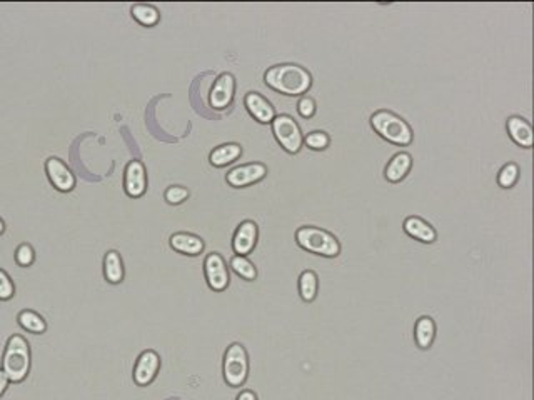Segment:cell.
<instances>
[{
	"mask_svg": "<svg viewBox=\"0 0 534 400\" xmlns=\"http://www.w3.org/2000/svg\"><path fill=\"white\" fill-rule=\"evenodd\" d=\"M15 261L20 263V265H30L34 262V250L30 245L24 244L17 249L15 252Z\"/></svg>",
	"mask_w": 534,
	"mask_h": 400,
	"instance_id": "31",
	"label": "cell"
},
{
	"mask_svg": "<svg viewBox=\"0 0 534 400\" xmlns=\"http://www.w3.org/2000/svg\"><path fill=\"white\" fill-rule=\"evenodd\" d=\"M234 90H236L234 76H231V74H222V76L215 81L213 90H211V107L218 109V111H222V109L229 107L234 99Z\"/></svg>",
	"mask_w": 534,
	"mask_h": 400,
	"instance_id": "11",
	"label": "cell"
},
{
	"mask_svg": "<svg viewBox=\"0 0 534 400\" xmlns=\"http://www.w3.org/2000/svg\"><path fill=\"white\" fill-rule=\"evenodd\" d=\"M104 275L110 284H121L124 280V263L116 250H109L104 258Z\"/></svg>",
	"mask_w": 534,
	"mask_h": 400,
	"instance_id": "21",
	"label": "cell"
},
{
	"mask_svg": "<svg viewBox=\"0 0 534 400\" xmlns=\"http://www.w3.org/2000/svg\"><path fill=\"white\" fill-rule=\"evenodd\" d=\"M304 142H306L307 147L312 149V151H324V149L329 147L331 139L326 132L316 130V132H311V134H307L306 139H304Z\"/></svg>",
	"mask_w": 534,
	"mask_h": 400,
	"instance_id": "27",
	"label": "cell"
},
{
	"mask_svg": "<svg viewBox=\"0 0 534 400\" xmlns=\"http://www.w3.org/2000/svg\"><path fill=\"white\" fill-rule=\"evenodd\" d=\"M222 373L229 387L237 389V387L244 385L247 375H249V355H247L244 345L231 344L227 347L226 354H224Z\"/></svg>",
	"mask_w": 534,
	"mask_h": 400,
	"instance_id": "5",
	"label": "cell"
},
{
	"mask_svg": "<svg viewBox=\"0 0 534 400\" xmlns=\"http://www.w3.org/2000/svg\"><path fill=\"white\" fill-rule=\"evenodd\" d=\"M241 153H242L241 145L224 144V145H219L218 149H214V151L211 152L209 160L214 167H224V165L231 164V162L239 159Z\"/></svg>",
	"mask_w": 534,
	"mask_h": 400,
	"instance_id": "20",
	"label": "cell"
},
{
	"mask_svg": "<svg viewBox=\"0 0 534 400\" xmlns=\"http://www.w3.org/2000/svg\"><path fill=\"white\" fill-rule=\"evenodd\" d=\"M14 296V284L8 279V275L4 270H0V298L2 301H8Z\"/></svg>",
	"mask_w": 534,
	"mask_h": 400,
	"instance_id": "29",
	"label": "cell"
},
{
	"mask_svg": "<svg viewBox=\"0 0 534 400\" xmlns=\"http://www.w3.org/2000/svg\"><path fill=\"white\" fill-rule=\"evenodd\" d=\"M7 385H8L7 375H6V373H4V371H0V397H2V394L6 392Z\"/></svg>",
	"mask_w": 534,
	"mask_h": 400,
	"instance_id": "33",
	"label": "cell"
},
{
	"mask_svg": "<svg viewBox=\"0 0 534 400\" xmlns=\"http://www.w3.org/2000/svg\"><path fill=\"white\" fill-rule=\"evenodd\" d=\"M267 174V167L264 164H246V165H239L236 169H232L231 172L227 174V182L231 184L232 187H246L251 186V184L259 182L260 179L266 177Z\"/></svg>",
	"mask_w": 534,
	"mask_h": 400,
	"instance_id": "10",
	"label": "cell"
},
{
	"mask_svg": "<svg viewBox=\"0 0 534 400\" xmlns=\"http://www.w3.org/2000/svg\"><path fill=\"white\" fill-rule=\"evenodd\" d=\"M244 104L251 116H253L255 120H259L260 124H269V122L274 120V107H272L267 99H264L262 95L258 94V92H249V94L246 95Z\"/></svg>",
	"mask_w": 534,
	"mask_h": 400,
	"instance_id": "14",
	"label": "cell"
},
{
	"mask_svg": "<svg viewBox=\"0 0 534 400\" xmlns=\"http://www.w3.org/2000/svg\"><path fill=\"white\" fill-rule=\"evenodd\" d=\"M171 247L185 256H199L204 250V240L187 232H178L171 237Z\"/></svg>",
	"mask_w": 534,
	"mask_h": 400,
	"instance_id": "18",
	"label": "cell"
},
{
	"mask_svg": "<svg viewBox=\"0 0 534 400\" xmlns=\"http://www.w3.org/2000/svg\"><path fill=\"white\" fill-rule=\"evenodd\" d=\"M373 129L394 145H409L413 142V129L408 122L389 111H378L371 117Z\"/></svg>",
	"mask_w": 534,
	"mask_h": 400,
	"instance_id": "4",
	"label": "cell"
},
{
	"mask_svg": "<svg viewBox=\"0 0 534 400\" xmlns=\"http://www.w3.org/2000/svg\"><path fill=\"white\" fill-rule=\"evenodd\" d=\"M2 368L11 382H22L27 377L30 368V350L24 337L12 336L8 338Z\"/></svg>",
	"mask_w": 534,
	"mask_h": 400,
	"instance_id": "3",
	"label": "cell"
},
{
	"mask_svg": "<svg viewBox=\"0 0 534 400\" xmlns=\"http://www.w3.org/2000/svg\"><path fill=\"white\" fill-rule=\"evenodd\" d=\"M147 188V174L142 162L132 160L126 167V192L129 197L144 195Z\"/></svg>",
	"mask_w": 534,
	"mask_h": 400,
	"instance_id": "12",
	"label": "cell"
},
{
	"mask_svg": "<svg viewBox=\"0 0 534 400\" xmlns=\"http://www.w3.org/2000/svg\"><path fill=\"white\" fill-rule=\"evenodd\" d=\"M319 289V277L314 270H304L299 277V294L304 302H312L317 297Z\"/></svg>",
	"mask_w": 534,
	"mask_h": 400,
	"instance_id": "22",
	"label": "cell"
},
{
	"mask_svg": "<svg viewBox=\"0 0 534 400\" xmlns=\"http://www.w3.org/2000/svg\"><path fill=\"white\" fill-rule=\"evenodd\" d=\"M231 269L236 272L241 279L244 280H255L258 277V269L254 267V263L244 256H234L231 258Z\"/></svg>",
	"mask_w": 534,
	"mask_h": 400,
	"instance_id": "24",
	"label": "cell"
},
{
	"mask_svg": "<svg viewBox=\"0 0 534 400\" xmlns=\"http://www.w3.org/2000/svg\"><path fill=\"white\" fill-rule=\"evenodd\" d=\"M436 338V322L429 315H422L414 324V340L421 350L431 349Z\"/></svg>",
	"mask_w": 534,
	"mask_h": 400,
	"instance_id": "19",
	"label": "cell"
},
{
	"mask_svg": "<svg viewBox=\"0 0 534 400\" xmlns=\"http://www.w3.org/2000/svg\"><path fill=\"white\" fill-rule=\"evenodd\" d=\"M236 400H258V395H255L253 390H242V392L237 395Z\"/></svg>",
	"mask_w": 534,
	"mask_h": 400,
	"instance_id": "32",
	"label": "cell"
},
{
	"mask_svg": "<svg viewBox=\"0 0 534 400\" xmlns=\"http://www.w3.org/2000/svg\"><path fill=\"white\" fill-rule=\"evenodd\" d=\"M19 324L25 329V331L34 332V333H42L44 331H46V322H44V319L32 310L20 312Z\"/></svg>",
	"mask_w": 534,
	"mask_h": 400,
	"instance_id": "25",
	"label": "cell"
},
{
	"mask_svg": "<svg viewBox=\"0 0 534 400\" xmlns=\"http://www.w3.org/2000/svg\"><path fill=\"white\" fill-rule=\"evenodd\" d=\"M272 132H274V137L277 142L281 144V147L289 153H298L301 151L304 137L299 129L298 122L294 120L291 116H277L272 120Z\"/></svg>",
	"mask_w": 534,
	"mask_h": 400,
	"instance_id": "6",
	"label": "cell"
},
{
	"mask_svg": "<svg viewBox=\"0 0 534 400\" xmlns=\"http://www.w3.org/2000/svg\"><path fill=\"white\" fill-rule=\"evenodd\" d=\"M264 82L272 90L284 95H302L311 89L312 77L306 69L295 64L274 65L264 74Z\"/></svg>",
	"mask_w": 534,
	"mask_h": 400,
	"instance_id": "1",
	"label": "cell"
},
{
	"mask_svg": "<svg viewBox=\"0 0 534 400\" xmlns=\"http://www.w3.org/2000/svg\"><path fill=\"white\" fill-rule=\"evenodd\" d=\"M204 274L206 280L209 284V287L215 290V292H222L229 287V269L227 263L224 261V257L220 254H209L204 261Z\"/></svg>",
	"mask_w": 534,
	"mask_h": 400,
	"instance_id": "7",
	"label": "cell"
},
{
	"mask_svg": "<svg viewBox=\"0 0 534 400\" xmlns=\"http://www.w3.org/2000/svg\"><path fill=\"white\" fill-rule=\"evenodd\" d=\"M298 111L301 113V117L304 118H311L314 117L316 113V102L311 99V97H302L298 104Z\"/></svg>",
	"mask_w": 534,
	"mask_h": 400,
	"instance_id": "30",
	"label": "cell"
},
{
	"mask_svg": "<svg viewBox=\"0 0 534 400\" xmlns=\"http://www.w3.org/2000/svg\"><path fill=\"white\" fill-rule=\"evenodd\" d=\"M295 242L307 252L322 257H338L341 254V244L331 232L324 228L304 226L295 230Z\"/></svg>",
	"mask_w": 534,
	"mask_h": 400,
	"instance_id": "2",
	"label": "cell"
},
{
	"mask_svg": "<svg viewBox=\"0 0 534 400\" xmlns=\"http://www.w3.org/2000/svg\"><path fill=\"white\" fill-rule=\"evenodd\" d=\"M189 197V191L187 188L180 187V186H172L166 191V200L169 202L172 205L182 204V202Z\"/></svg>",
	"mask_w": 534,
	"mask_h": 400,
	"instance_id": "28",
	"label": "cell"
},
{
	"mask_svg": "<svg viewBox=\"0 0 534 400\" xmlns=\"http://www.w3.org/2000/svg\"><path fill=\"white\" fill-rule=\"evenodd\" d=\"M4 230H6V226H4V222L2 221H0V234H2V232Z\"/></svg>",
	"mask_w": 534,
	"mask_h": 400,
	"instance_id": "34",
	"label": "cell"
},
{
	"mask_svg": "<svg viewBox=\"0 0 534 400\" xmlns=\"http://www.w3.org/2000/svg\"><path fill=\"white\" fill-rule=\"evenodd\" d=\"M507 132H509V137L514 140L516 144L521 145V147L529 149L533 145V129L531 124L526 120V118L513 116L507 118Z\"/></svg>",
	"mask_w": 534,
	"mask_h": 400,
	"instance_id": "16",
	"label": "cell"
},
{
	"mask_svg": "<svg viewBox=\"0 0 534 400\" xmlns=\"http://www.w3.org/2000/svg\"><path fill=\"white\" fill-rule=\"evenodd\" d=\"M132 17L144 27H154L161 20V14L156 7L147 6V4H138L132 7Z\"/></svg>",
	"mask_w": 534,
	"mask_h": 400,
	"instance_id": "23",
	"label": "cell"
},
{
	"mask_svg": "<svg viewBox=\"0 0 534 400\" xmlns=\"http://www.w3.org/2000/svg\"><path fill=\"white\" fill-rule=\"evenodd\" d=\"M47 169V175L51 179V182L54 184L55 188H59L62 192H69L72 191L74 186H76V179L70 170L67 169V165L59 159H48L46 164Z\"/></svg>",
	"mask_w": 534,
	"mask_h": 400,
	"instance_id": "15",
	"label": "cell"
},
{
	"mask_svg": "<svg viewBox=\"0 0 534 400\" xmlns=\"http://www.w3.org/2000/svg\"><path fill=\"white\" fill-rule=\"evenodd\" d=\"M518 179H519V167L513 164V162L506 164L500 170V174H498V184H500V187L502 188H511L516 182H518Z\"/></svg>",
	"mask_w": 534,
	"mask_h": 400,
	"instance_id": "26",
	"label": "cell"
},
{
	"mask_svg": "<svg viewBox=\"0 0 534 400\" xmlns=\"http://www.w3.org/2000/svg\"><path fill=\"white\" fill-rule=\"evenodd\" d=\"M258 237H259V228L258 223L253 221H244L239 223L237 227L236 234H234L232 239V249L237 256H247L251 254L258 244Z\"/></svg>",
	"mask_w": 534,
	"mask_h": 400,
	"instance_id": "9",
	"label": "cell"
},
{
	"mask_svg": "<svg viewBox=\"0 0 534 400\" xmlns=\"http://www.w3.org/2000/svg\"><path fill=\"white\" fill-rule=\"evenodd\" d=\"M411 167H413V157L409 156L408 152H399L396 153V156L389 160V164L386 165L384 177L392 184H397L409 174Z\"/></svg>",
	"mask_w": 534,
	"mask_h": 400,
	"instance_id": "17",
	"label": "cell"
},
{
	"mask_svg": "<svg viewBox=\"0 0 534 400\" xmlns=\"http://www.w3.org/2000/svg\"><path fill=\"white\" fill-rule=\"evenodd\" d=\"M404 232L413 239H416L422 244H432L438 239V232L436 228L431 226L429 222H426L425 219L418 217V215H409L406 217V221L403 223Z\"/></svg>",
	"mask_w": 534,
	"mask_h": 400,
	"instance_id": "13",
	"label": "cell"
},
{
	"mask_svg": "<svg viewBox=\"0 0 534 400\" xmlns=\"http://www.w3.org/2000/svg\"><path fill=\"white\" fill-rule=\"evenodd\" d=\"M159 368H161V357L156 350H144L135 362L134 382L140 387L149 385L156 379Z\"/></svg>",
	"mask_w": 534,
	"mask_h": 400,
	"instance_id": "8",
	"label": "cell"
}]
</instances>
